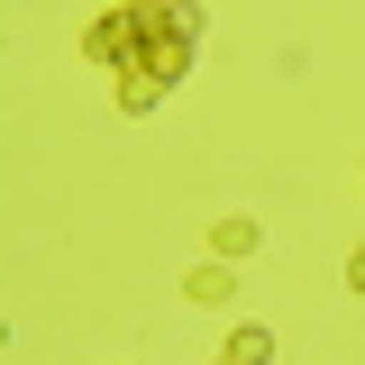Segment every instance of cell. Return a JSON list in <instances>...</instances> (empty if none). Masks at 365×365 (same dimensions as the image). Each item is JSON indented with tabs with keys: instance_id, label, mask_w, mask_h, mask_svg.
<instances>
[{
	"instance_id": "cell-4",
	"label": "cell",
	"mask_w": 365,
	"mask_h": 365,
	"mask_svg": "<svg viewBox=\"0 0 365 365\" xmlns=\"http://www.w3.org/2000/svg\"><path fill=\"white\" fill-rule=\"evenodd\" d=\"M228 292H237V283H228V265H201V274H192V302H228Z\"/></svg>"
},
{
	"instance_id": "cell-2",
	"label": "cell",
	"mask_w": 365,
	"mask_h": 365,
	"mask_svg": "<svg viewBox=\"0 0 365 365\" xmlns=\"http://www.w3.org/2000/svg\"><path fill=\"white\" fill-rule=\"evenodd\" d=\"M228 365H274V338L265 329H237V338H228Z\"/></svg>"
},
{
	"instance_id": "cell-3",
	"label": "cell",
	"mask_w": 365,
	"mask_h": 365,
	"mask_svg": "<svg viewBox=\"0 0 365 365\" xmlns=\"http://www.w3.org/2000/svg\"><path fill=\"white\" fill-rule=\"evenodd\" d=\"M210 247H220V256H247V247H256V220H220V228H210Z\"/></svg>"
},
{
	"instance_id": "cell-1",
	"label": "cell",
	"mask_w": 365,
	"mask_h": 365,
	"mask_svg": "<svg viewBox=\"0 0 365 365\" xmlns=\"http://www.w3.org/2000/svg\"><path fill=\"white\" fill-rule=\"evenodd\" d=\"M146 46V83L165 91L182 73V55H192V37H201V9H192V0H128V9H119V19H101V28H91V55H101V46Z\"/></svg>"
},
{
	"instance_id": "cell-5",
	"label": "cell",
	"mask_w": 365,
	"mask_h": 365,
	"mask_svg": "<svg viewBox=\"0 0 365 365\" xmlns=\"http://www.w3.org/2000/svg\"><path fill=\"white\" fill-rule=\"evenodd\" d=\"M347 283H356V292H365V237H356V256H347Z\"/></svg>"
}]
</instances>
